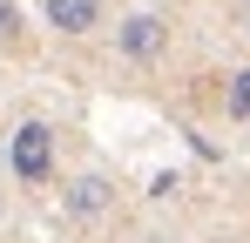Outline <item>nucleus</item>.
Segmentation results:
<instances>
[{"mask_svg": "<svg viewBox=\"0 0 250 243\" xmlns=\"http://www.w3.org/2000/svg\"><path fill=\"white\" fill-rule=\"evenodd\" d=\"M230 115H250V68L230 75Z\"/></svg>", "mask_w": 250, "mask_h": 243, "instance_id": "39448f33", "label": "nucleus"}, {"mask_svg": "<svg viewBox=\"0 0 250 243\" xmlns=\"http://www.w3.org/2000/svg\"><path fill=\"white\" fill-rule=\"evenodd\" d=\"M108 202H115L108 176H75V182H68V216H75V223H95Z\"/></svg>", "mask_w": 250, "mask_h": 243, "instance_id": "20e7f679", "label": "nucleus"}, {"mask_svg": "<svg viewBox=\"0 0 250 243\" xmlns=\"http://www.w3.org/2000/svg\"><path fill=\"white\" fill-rule=\"evenodd\" d=\"M14 27H21V14H14V0H0V40L14 34Z\"/></svg>", "mask_w": 250, "mask_h": 243, "instance_id": "423d86ee", "label": "nucleus"}, {"mask_svg": "<svg viewBox=\"0 0 250 243\" xmlns=\"http://www.w3.org/2000/svg\"><path fill=\"white\" fill-rule=\"evenodd\" d=\"M7 162H14L21 182H47L54 176V128L47 122H21L14 142H7Z\"/></svg>", "mask_w": 250, "mask_h": 243, "instance_id": "f257e3e1", "label": "nucleus"}, {"mask_svg": "<svg viewBox=\"0 0 250 243\" xmlns=\"http://www.w3.org/2000/svg\"><path fill=\"white\" fill-rule=\"evenodd\" d=\"M149 243H163V237H149Z\"/></svg>", "mask_w": 250, "mask_h": 243, "instance_id": "0eeeda50", "label": "nucleus"}, {"mask_svg": "<svg viewBox=\"0 0 250 243\" xmlns=\"http://www.w3.org/2000/svg\"><path fill=\"white\" fill-rule=\"evenodd\" d=\"M115 40H122V54H128V61H156V54L169 47V27L156 20V14H128Z\"/></svg>", "mask_w": 250, "mask_h": 243, "instance_id": "f03ea898", "label": "nucleus"}, {"mask_svg": "<svg viewBox=\"0 0 250 243\" xmlns=\"http://www.w3.org/2000/svg\"><path fill=\"white\" fill-rule=\"evenodd\" d=\"M54 34H95L102 27V0H41Z\"/></svg>", "mask_w": 250, "mask_h": 243, "instance_id": "7ed1b4c3", "label": "nucleus"}]
</instances>
